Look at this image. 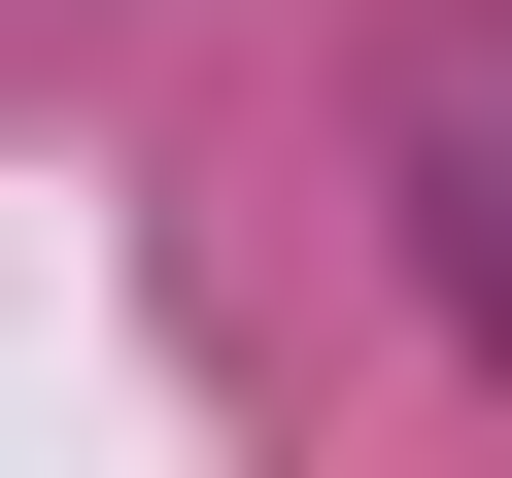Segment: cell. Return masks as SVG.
Listing matches in <instances>:
<instances>
[{
    "instance_id": "1",
    "label": "cell",
    "mask_w": 512,
    "mask_h": 478,
    "mask_svg": "<svg viewBox=\"0 0 512 478\" xmlns=\"http://www.w3.org/2000/svg\"><path fill=\"white\" fill-rule=\"evenodd\" d=\"M376 239H410V308L512 376V0H410V35H376Z\"/></svg>"
}]
</instances>
